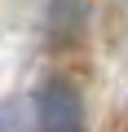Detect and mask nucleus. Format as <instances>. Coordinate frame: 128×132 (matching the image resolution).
<instances>
[{"mask_svg": "<svg viewBox=\"0 0 128 132\" xmlns=\"http://www.w3.org/2000/svg\"><path fill=\"white\" fill-rule=\"evenodd\" d=\"M0 132H35V106L22 97L0 101Z\"/></svg>", "mask_w": 128, "mask_h": 132, "instance_id": "f03ea898", "label": "nucleus"}, {"mask_svg": "<svg viewBox=\"0 0 128 132\" xmlns=\"http://www.w3.org/2000/svg\"><path fill=\"white\" fill-rule=\"evenodd\" d=\"M35 132H88L84 128V101L71 79H44L35 93Z\"/></svg>", "mask_w": 128, "mask_h": 132, "instance_id": "f257e3e1", "label": "nucleus"}]
</instances>
